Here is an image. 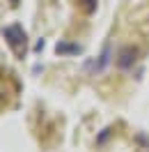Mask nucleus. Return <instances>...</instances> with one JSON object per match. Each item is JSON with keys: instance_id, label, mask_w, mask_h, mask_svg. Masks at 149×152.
I'll return each mask as SVG.
<instances>
[]
</instances>
